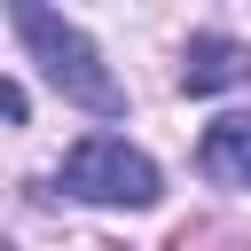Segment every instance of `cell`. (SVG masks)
Wrapping results in <instances>:
<instances>
[{"label":"cell","instance_id":"cell-1","mask_svg":"<svg viewBox=\"0 0 251 251\" xmlns=\"http://www.w3.org/2000/svg\"><path fill=\"white\" fill-rule=\"evenodd\" d=\"M8 16H16V39L31 47L39 78H47L63 102H78V110H94V118H118V110H126V86L110 78L102 47H94L55 0H8Z\"/></svg>","mask_w":251,"mask_h":251},{"label":"cell","instance_id":"cell-2","mask_svg":"<svg viewBox=\"0 0 251 251\" xmlns=\"http://www.w3.org/2000/svg\"><path fill=\"white\" fill-rule=\"evenodd\" d=\"M55 180H63L78 204H118V212H149V204H157V165H149L133 141H118V133L71 141Z\"/></svg>","mask_w":251,"mask_h":251},{"label":"cell","instance_id":"cell-3","mask_svg":"<svg viewBox=\"0 0 251 251\" xmlns=\"http://www.w3.org/2000/svg\"><path fill=\"white\" fill-rule=\"evenodd\" d=\"M180 86H188V94L251 86V47H243V39H220V31H196L188 55H180Z\"/></svg>","mask_w":251,"mask_h":251},{"label":"cell","instance_id":"cell-4","mask_svg":"<svg viewBox=\"0 0 251 251\" xmlns=\"http://www.w3.org/2000/svg\"><path fill=\"white\" fill-rule=\"evenodd\" d=\"M196 165H204L220 188H251V110H235V118L204 126V149H196Z\"/></svg>","mask_w":251,"mask_h":251},{"label":"cell","instance_id":"cell-5","mask_svg":"<svg viewBox=\"0 0 251 251\" xmlns=\"http://www.w3.org/2000/svg\"><path fill=\"white\" fill-rule=\"evenodd\" d=\"M24 110H31V102H24V86H16V78H0V118H8V126H24Z\"/></svg>","mask_w":251,"mask_h":251}]
</instances>
